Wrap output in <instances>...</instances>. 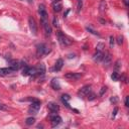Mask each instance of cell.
Instances as JSON below:
<instances>
[{
  "label": "cell",
  "instance_id": "2",
  "mask_svg": "<svg viewBox=\"0 0 129 129\" xmlns=\"http://www.w3.org/2000/svg\"><path fill=\"white\" fill-rule=\"evenodd\" d=\"M49 50H47V47L45 44H39L36 46V56L37 58H41L44 55H47Z\"/></svg>",
  "mask_w": 129,
  "mask_h": 129
},
{
  "label": "cell",
  "instance_id": "16",
  "mask_svg": "<svg viewBox=\"0 0 129 129\" xmlns=\"http://www.w3.org/2000/svg\"><path fill=\"white\" fill-rule=\"evenodd\" d=\"M103 56H104V55H103V53H102V51H97V53L93 56V59H94V61H95V62L99 63V62H101V61H102Z\"/></svg>",
  "mask_w": 129,
  "mask_h": 129
},
{
  "label": "cell",
  "instance_id": "3",
  "mask_svg": "<svg viewBox=\"0 0 129 129\" xmlns=\"http://www.w3.org/2000/svg\"><path fill=\"white\" fill-rule=\"evenodd\" d=\"M28 24H29V28H30V31L32 32L33 35H36L37 34V26H36V22L34 20L33 17H29L28 18Z\"/></svg>",
  "mask_w": 129,
  "mask_h": 129
},
{
  "label": "cell",
  "instance_id": "4",
  "mask_svg": "<svg viewBox=\"0 0 129 129\" xmlns=\"http://www.w3.org/2000/svg\"><path fill=\"white\" fill-rule=\"evenodd\" d=\"M39 108H40V102L38 100H36V99H34L32 101V103H31L30 107H29V113L32 112L33 114H35L37 111L39 110Z\"/></svg>",
  "mask_w": 129,
  "mask_h": 129
},
{
  "label": "cell",
  "instance_id": "8",
  "mask_svg": "<svg viewBox=\"0 0 129 129\" xmlns=\"http://www.w3.org/2000/svg\"><path fill=\"white\" fill-rule=\"evenodd\" d=\"M40 21H41L42 26H44V29H45L46 34H47V35H50L51 32H53V30H51L50 25L48 24V21L47 20H40Z\"/></svg>",
  "mask_w": 129,
  "mask_h": 129
},
{
  "label": "cell",
  "instance_id": "10",
  "mask_svg": "<svg viewBox=\"0 0 129 129\" xmlns=\"http://www.w3.org/2000/svg\"><path fill=\"white\" fill-rule=\"evenodd\" d=\"M35 69H36V75H39V76H44V75L46 74L47 69H46V66H45V64H42V63L38 64V65L35 67Z\"/></svg>",
  "mask_w": 129,
  "mask_h": 129
},
{
  "label": "cell",
  "instance_id": "26",
  "mask_svg": "<svg viewBox=\"0 0 129 129\" xmlns=\"http://www.w3.org/2000/svg\"><path fill=\"white\" fill-rule=\"evenodd\" d=\"M29 76H36V69L29 68Z\"/></svg>",
  "mask_w": 129,
  "mask_h": 129
},
{
  "label": "cell",
  "instance_id": "22",
  "mask_svg": "<svg viewBox=\"0 0 129 129\" xmlns=\"http://www.w3.org/2000/svg\"><path fill=\"white\" fill-rule=\"evenodd\" d=\"M34 122H35V119H34L33 117H28L26 120H25L26 125H32V124H34Z\"/></svg>",
  "mask_w": 129,
  "mask_h": 129
},
{
  "label": "cell",
  "instance_id": "5",
  "mask_svg": "<svg viewBox=\"0 0 129 129\" xmlns=\"http://www.w3.org/2000/svg\"><path fill=\"white\" fill-rule=\"evenodd\" d=\"M50 123H51V126L53 127H56L58 125H59L62 123V118L61 116H59L58 114H53L50 115Z\"/></svg>",
  "mask_w": 129,
  "mask_h": 129
},
{
  "label": "cell",
  "instance_id": "34",
  "mask_svg": "<svg viewBox=\"0 0 129 129\" xmlns=\"http://www.w3.org/2000/svg\"><path fill=\"white\" fill-rule=\"evenodd\" d=\"M117 112H118V108L116 107V108L114 109V111H113V112H112V118H115V116H116Z\"/></svg>",
  "mask_w": 129,
  "mask_h": 129
},
{
  "label": "cell",
  "instance_id": "18",
  "mask_svg": "<svg viewBox=\"0 0 129 129\" xmlns=\"http://www.w3.org/2000/svg\"><path fill=\"white\" fill-rule=\"evenodd\" d=\"M63 66H64V61L62 59H59L55 65V71H61Z\"/></svg>",
  "mask_w": 129,
  "mask_h": 129
},
{
  "label": "cell",
  "instance_id": "7",
  "mask_svg": "<svg viewBox=\"0 0 129 129\" xmlns=\"http://www.w3.org/2000/svg\"><path fill=\"white\" fill-rule=\"evenodd\" d=\"M38 13L40 15V20H47V13L44 4H40L38 6Z\"/></svg>",
  "mask_w": 129,
  "mask_h": 129
},
{
  "label": "cell",
  "instance_id": "27",
  "mask_svg": "<svg viewBox=\"0 0 129 129\" xmlns=\"http://www.w3.org/2000/svg\"><path fill=\"white\" fill-rule=\"evenodd\" d=\"M87 30L89 31V32H91L92 34H95V35H98V36H100V34L96 31V30H94V29H92L91 27H89V26H87Z\"/></svg>",
  "mask_w": 129,
  "mask_h": 129
},
{
  "label": "cell",
  "instance_id": "9",
  "mask_svg": "<svg viewBox=\"0 0 129 129\" xmlns=\"http://www.w3.org/2000/svg\"><path fill=\"white\" fill-rule=\"evenodd\" d=\"M63 8V3H62V0H55L53 2V9L56 12H59Z\"/></svg>",
  "mask_w": 129,
  "mask_h": 129
},
{
  "label": "cell",
  "instance_id": "17",
  "mask_svg": "<svg viewBox=\"0 0 129 129\" xmlns=\"http://www.w3.org/2000/svg\"><path fill=\"white\" fill-rule=\"evenodd\" d=\"M61 99H62V102L64 103V104H65L67 107H70V105H69V101L71 100L70 95H68V94H64V95L61 97Z\"/></svg>",
  "mask_w": 129,
  "mask_h": 129
},
{
  "label": "cell",
  "instance_id": "20",
  "mask_svg": "<svg viewBox=\"0 0 129 129\" xmlns=\"http://www.w3.org/2000/svg\"><path fill=\"white\" fill-rule=\"evenodd\" d=\"M106 8H107V4H106V2L104 1V0H102V1L100 2V11L103 13L105 10H106Z\"/></svg>",
  "mask_w": 129,
  "mask_h": 129
},
{
  "label": "cell",
  "instance_id": "29",
  "mask_svg": "<svg viewBox=\"0 0 129 129\" xmlns=\"http://www.w3.org/2000/svg\"><path fill=\"white\" fill-rule=\"evenodd\" d=\"M53 24H54V26H56V27H59V19H58V17H57V16L54 17Z\"/></svg>",
  "mask_w": 129,
  "mask_h": 129
},
{
  "label": "cell",
  "instance_id": "11",
  "mask_svg": "<svg viewBox=\"0 0 129 129\" xmlns=\"http://www.w3.org/2000/svg\"><path fill=\"white\" fill-rule=\"evenodd\" d=\"M47 108H48V110L50 111L51 113H57L58 111L59 110V106L57 104V103H54V102H50V103H48Z\"/></svg>",
  "mask_w": 129,
  "mask_h": 129
},
{
  "label": "cell",
  "instance_id": "28",
  "mask_svg": "<svg viewBox=\"0 0 129 129\" xmlns=\"http://www.w3.org/2000/svg\"><path fill=\"white\" fill-rule=\"evenodd\" d=\"M117 44L119 46H121L123 44V36H121V35H118L117 36Z\"/></svg>",
  "mask_w": 129,
  "mask_h": 129
},
{
  "label": "cell",
  "instance_id": "30",
  "mask_svg": "<svg viewBox=\"0 0 129 129\" xmlns=\"http://www.w3.org/2000/svg\"><path fill=\"white\" fill-rule=\"evenodd\" d=\"M109 39H110V47H113L114 42H115V38H114V36H113V35H111V36L109 37Z\"/></svg>",
  "mask_w": 129,
  "mask_h": 129
},
{
  "label": "cell",
  "instance_id": "32",
  "mask_svg": "<svg viewBox=\"0 0 129 129\" xmlns=\"http://www.w3.org/2000/svg\"><path fill=\"white\" fill-rule=\"evenodd\" d=\"M106 91H107V87H102V89H101V91L99 93V95L100 96H103V94H104Z\"/></svg>",
  "mask_w": 129,
  "mask_h": 129
},
{
  "label": "cell",
  "instance_id": "21",
  "mask_svg": "<svg viewBox=\"0 0 129 129\" xmlns=\"http://www.w3.org/2000/svg\"><path fill=\"white\" fill-rule=\"evenodd\" d=\"M105 49V45L103 44V42H99V44L97 45V47H96V50L97 51H102L103 53V50Z\"/></svg>",
  "mask_w": 129,
  "mask_h": 129
},
{
  "label": "cell",
  "instance_id": "38",
  "mask_svg": "<svg viewBox=\"0 0 129 129\" xmlns=\"http://www.w3.org/2000/svg\"><path fill=\"white\" fill-rule=\"evenodd\" d=\"M28 2H29V3H32V2H33V0H28Z\"/></svg>",
  "mask_w": 129,
  "mask_h": 129
},
{
  "label": "cell",
  "instance_id": "35",
  "mask_svg": "<svg viewBox=\"0 0 129 129\" xmlns=\"http://www.w3.org/2000/svg\"><path fill=\"white\" fill-rule=\"evenodd\" d=\"M128 99H129V97L127 96V97H126V99H125V106H126V107H128V106H129V103H128Z\"/></svg>",
  "mask_w": 129,
  "mask_h": 129
},
{
  "label": "cell",
  "instance_id": "1",
  "mask_svg": "<svg viewBox=\"0 0 129 129\" xmlns=\"http://www.w3.org/2000/svg\"><path fill=\"white\" fill-rule=\"evenodd\" d=\"M58 37H59V44L64 47H67V46H71L73 44V40L71 38H69L67 35H65L64 33H62L61 31L58 32Z\"/></svg>",
  "mask_w": 129,
  "mask_h": 129
},
{
  "label": "cell",
  "instance_id": "19",
  "mask_svg": "<svg viewBox=\"0 0 129 129\" xmlns=\"http://www.w3.org/2000/svg\"><path fill=\"white\" fill-rule=\"evenodd\" d=\"M111 59H112V58H111V55L110 54H106V56H103L102 61L104 62L105 65H109L111 63Z\"/></svg>",
  "mask_w": 129,
  "mask_h": 129
},
{
  "label": "cell",
  "instance_id": "6",
  "mask_svg": "<svg viewBox=\"0 0 129 129\" xmlns=\"http://www.w3.org/2000/svg\"><path fill=\"white\" fill-rule=\"evenodd\" d=\"M91 92H92V87H91L90 85L84 86V87L79 91V96H81V97H87Z\"/></svg>",
  "mask_w": 129,
  "mask_h": 129
},
{
  "label": "cell",
  "instance_id": "15",
  "mask_svg": "<svg viewBox=\"0 0 129 129\" xmlns=\"http://www.w3.org/2000/svg\"><path fill=\"white\" fill-rule=\"evenodd\" d=\"M13 71L11 70V68H0V76H7Z\"/></svg>",
  "mask_w": 129,
  "mask_h": 129
},
{
  "label": "cell",
  "instance_id": "23",
  "mask_svg": "<svg viewBox=\"0 0 129 129\" xmlns=\"http://www.w3.org/2000/svg\"><path fill=\"white\" fill-rule=\"evenodd\" d=\"M22 75L23 76H29V67L24 66L23 70H22Z\"/></svg>",
  "mask_w": 129,
  "mask_h": 129
},
{
  "label": "cell",
  "instance_id": "13",
  "mask_svg": "<svg viewBox=\"0 0 129 129\" xmlns=\"http://www.w3.org/2000/svg\"><path fill=\"white\" fill-rule=\"evenodd\" d=\"M20 64H21V63L18 62V61H11V62H10V68H11V70H12L13 72L17 71V70H18V69L21 67Z\"/></svg>",
  "mask_w": 129,
  "mask_h": 129
},
{
  "label": "cell",
  "instance_id": "12",
  "mask_svg": "<svg viewBox=\"0 0 129 129\" xmlns=\"http://www.w3.org/2000/svg\"><path fill=\"white\" fill-rule=\"evenodd\" d=\"M65 77H66L67 79H75V80H78V79H80L81 77H82V75L79 74V73H68V74L65 75Z\"/></svg>",
  "mask_w": 129,
  "mask_h": 129
},
{
  "label": "cell",
  "instance_id": "14",
  "mask_svg": "<svg viewBox=\"0 0 129 129\" xmlns=\"http://www.w3.org/2000/svg\"><path fill=\"white\" fill-rule=\"evenodd\" d=\"M50 85L54 90H61V84H59L58 79H53L50 82Z\"/></svg>",
  "mask_w": 129,
  "mask_h": 129
},
{
  "label": "cell",
  "instance_id": "37",
  "mask_svg": "<svg viewBox=\"0 0 129 129\" xmlns=\"http://www.w3.org/2000/svg\"><path fill=\"white\" fill-rule=\"evenodd\" d=\"M123 1H124L125 5H126V6H128V1H127V0H123Z\"/></svg>",
  "mask_w": 129,
  "mask_h": 129
},
{
  "label": "cell",
  "instance_id": "24",
  "mask_svg": "<svg viewBox=\"0 0 129 129\" xmlns=\"http://www.w3.org/2000/svg\"><path fill=\"white\" fill-rule=\"evenodd\" d=\"M121 65H122V63H121V61H120V59L116 61L115 66H114V68H115V72H117V71L119 70V69H121Z\"/></svg>",
  "mask_w": 129,
  "mask_h": 129
},
{
  "label": "cell",
  "instance_id": "31",
  "mask_svg": "<svg viewBox=\"0 0 129 129\" xmlns=\"http://www.w3.org/2000/svg\"><path fill=\"white\" fill-rule=\"evenodd\" d=\"M87 97H88V99H89L90 101H92V100H94V99L96 98V95H95V94H94V93H92V92H91V93L89 94V95H88Z\"/></svg>",
  "mask_w": 129,
  "mask_h": 129
},
{
  "label": "cell",
  "instance_id": "36",
  "mask_svg": "<svg viewBox=\"0 0 129 129\" xmlns=\"http://www.w3.org/2000/svg\"><path fill=\"white\" fill-rule=\"evenodd\" d=\"M0 109H1V110H5V109H6V107H5L3 104H1V103H0Z\"/></svg>",
  "mask_w": 129,
  "mask_h": 129
},
{
  "label": "cell",
  "instance_id": "33",
  "mask_svg": "<svg viewBox=\"0 0 129 129\" xmlns=\"http://www.w3.org/2000/svg\"><path fill=\"white\" fill-rule=\"evenodd\" d=\"M110 102H111V103H114V104H116V103L118 102V98H117V97H111Z\"/></svg>",
  "mask_w": 129,
  "mask_h": 129
},
{
  "label": "cell",
  "instance_id": "25",
  "mask_svg": "<svg viewBox=\"0 0 129 129\" xmlns=\"http://www.w3.org/2000/svg\"><path fill=\"white\" fill-rule=\"evenodd\" d=\"M111 79L113 81H118L119 80V75H118V72H114L112 75H111Z\"/></svg>",
  "mask_w": 129,
  "mask_h": 129
}]
</instances>
